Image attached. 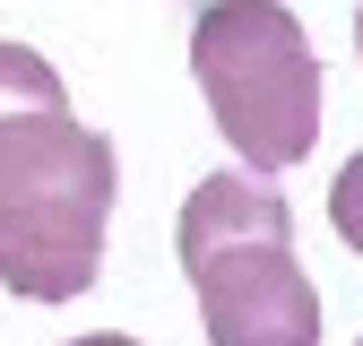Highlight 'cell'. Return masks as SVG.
<instances>
[{"label": "cell", "instance_id": "cell-3", "mask_svg": "<svg viewBox=\"0 0 363 346\" xmlns=\"http://www.w3.org/2000/svg\"><path fill=\"white\" fill-rule=\"evenodd\" d=\"M208 346H320V286L294 260V242H225L199 269Z\"/></svg>", "mask_w": 363, "mask_h": 346}, {"label": "cell", "instance_id": "cell-9", "mask_svg": "<svg viewBox=\"0 0 363 346\" xmlns=\"http://www.w3.org/2000/svg\"><path fill=\"white\" fill-rule=\"evenodd\" d=\"M354 346H363V337H354Z\"/></svg>", "mask_w": 363, "mask_h": 346}, {"label": "cell", "instance_id": "cell-1", "mask_svg": "<svg viewBox=\"0 0 363 346\" xmlns=\"http://www.w3.org/2000/svg\"><path fill=\"white\" fill-rule=\"evenodd\" d=\"M121 191L113 139L78 113L0 121V286L26 303H69L104 277V216Z\"/></svg>", "mask_w": 363, "mask_h": 346}, {"label": "cell", "instance_id": "cell-7", "mask_svg": "<svg viewBox=\"0 0 363 346\" xmlns=\"http://www.w3.org/2000/svg\"><path fill=\"white\" fill-rule=\"evenodd\" d=\"M69 346H139V337H121V329H96V337H69Z\"/></svg>", "mask_w": 363, "mask_h": 346}, {"label": "cell", "instance_id": "cell-2", "mask_svg": "<svg viewBox=\"0 0 363 346\" xmlns=\"http://www.w3.org/2000/svg\"><path fill=\"white\" fill-rule=\"evenodd\" d=\"M191 69L242 173H286L320 139V61L286 0H208L191 26Z\"/></svg>", "mask_w": 363, "mask_h": 346}, {"label": "cell", "instance_id": "cell-8", "mask_svg": "<svg viewBox=\"0 0 363 346\" xmlns=\"http://www.w3.org/2000/svg\"><path fill=\"white\" fill-rule=\"evenodd\" d=\"M354 52H363V9H354Z\"/></svg>", "mask_w": 363, "mask_h": 346}, {"label": "cell", "instance_id": "cell-6", "mask_svg": "<svg viewBox=\"0 0 363 346\" xmlns=\"http://www.w3.org/2000/svg\"><path fill=\"white\" fill-rule=\"evenodd\" d=\"M329 225H337V242L346 251H363V147H354V164L329 182Z\"/></svg>", "mask_w": 363, "mask_h": 346}, {"label": "cell", "instance_id": "cell-4", "mask_svg": "<svg viewBox=\"0 0 363 346\" xmlns=\"http://www.w3.org/2000/svg\"><path fill=\"white\" fill-rule=\"evenodd\" d=\"M225 242H294L286 191H268V173H208L182 199V269H199Z\"/></svg>", "mask_w": 363, "mask_h": 346}, {"label": "cell", "instance_id": "cell-5", "mask_svg": "<svg viewBox=\"0 0 363 346\" xmlns=\"http://www.w3.org/2000/svg\"><path fill=\"white\" fill-rule=\"evenodd\" d=\"M9 113H69V96H61V69L43 52H26V43L0 35V121Z\"/></svg>", "mask_w": 363, "mask_h": 346}]
</instances>
